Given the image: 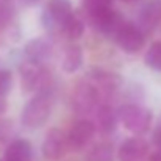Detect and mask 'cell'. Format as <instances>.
I'll return each mask as SVG.
<instances>
[{"instance_id":"8fae6325","label":"cell","mask_w":161,"mask_h":161,"mask_svg":"<svg viewBox=\"0 0 161 161\" xmlns=\"http://www.w3.org/2000/svg\"><path fill=\"white\" fill-rule=\"evenodd\" d=\"M161 24V0H148L139 11L137 27L145 33H152Z\"/></svg>"},{"instance_id":"6da1fadb","label":"cell","mask_w":161,"mask_h":161,"mask_svg":"<svg viewBox=\"0 0 161 161\" xmlns=\"http://www.w3.org/2000/svg\"><path fill=\"white\" fill-rule=\"evenodd\" d=\"M117 117L122 122V125L130 133H133L136 136H141V134L147 133L150 130L152 119H153L150 109H147L141 104H134V103L123 104L119 109Z\"/></svg>"},{"instance_id":"d4e9b609","label":"cell","mask_w":161,"mask_h":161,"mask_svg":"<svg viewBox=\"0 0 161 161\" xmlns=\"http://www.w3.org/2000/svg\"><path fill=\"white\" fill-rule=\"evenodd\" d=\"M5 109H7V101H5L3 97H0V115L5 112Z\"/></svg>"},{"instance_id":"9a60e30c","label":"cell","mask_w":161,"mask_h":161,"mask_svg":"<svg viewBox=\"0 0 161 161\" xmlns=\"http://www.w3.org/2000/svg\"><path fill=\"white\" fill-rule=\"evenodd\" d=\"M117 122H119V117H117V112L112 106L103 104V106L98 108V111H97V125H98L101 133H104V134L114 133L115 128H117Z\"/></svg>"},{"instance_id":"484cf974","label":"cell","mask_w":161,"mask_h":161,"mask_svg":"<svg viewBox=\"0 0 161 161\" xmlns=\"http://www.w3.org/2000/svg\"><path fill=\"white\" fill-rule=\"evenodd\" d=\"M40 0H22V3L24 5H27V7H32V5H35V3H38Z\"/></svg>"},{"instance_id":"30bf717a","label":"cell","mask_w":161,"mask_h":161,"mask_svg":"<svg viewBox=\"0 0 161 161\" xmlns=\"http://www.w3.org/2000/svg\"><path fill=\"white\" fill-rule=\"evenodd\" d=\"M89 21L95 30H98L104 35H115L119 27L125 22L122 19V16L114 8H108L97 14H92V16H89Z\"/></svg>"},{"instance_id":"e0dca14e","label":"cell","mask_w":161,"mask_h":161,"mask_svg":"<svg viewBox=\"0 0 161 161\" xmlns=\"http://www.w3.org/2000/svg\"><path fill=\"white\" fill-rule=\"evenodd\" d=\"M84 30H86V21H84L82 16H80L79 13H76V11H73V14L66 19V22L62 27V32L71 41L79 40L80 36H82Z\"/></svg>"},{"instance_id":"9c48e42d","label":"cell","mask_w":161,"mask_h":161,"mask_svg":"<svg viewBox=\"0 0 161 161\" xmlns=\"http://www.w3.org/2000/svg\"><path fill=\"white\" fill-rule=\"evenodd\" d=\"M95 130H97V126H95L93 122L86 120V119L77 120V122L71 126V130H69V133H68V136H66L68 147L73 148V150H76V152L82 150V148L92 141V137H93V134H95Z\"/></svg>"},{"instance_id":"4316f807","label":"cell","mask_w":161,"mask_h":161,"mask_svg":"<svg viewBox=\"0 0 161 161\" xmlns=\"http://www.w3.org/2000/svg\"><path fill=\"white\" fill-rule=\"evenodd\" d=\"M125 2H131V0H125Z\"/></svg>"},{"instance_id":"7402d4cb","label":"cell","mask_w":161,"mask_h":161,"mask_svg":"<svg viewBox=\"0 0 161 161\" xmlns=\"http://www.w3.org/2000/svg\"><path fill=\"white\" fill-rule=\"evenodd\" d=\"M13 89V74L10 69H0V97H7Z\"/></svg>"},{"instance_id":"277c9868","label":"cell","mask_w":161,"mask_h":161,"mask_svg":"<svg viewBox=\"0 0 161 161\" xmlns=\"http://www.w3.org/2000/svg\"><path fill=\"white\" fill-rule=\"evenodd\" d=\"M73 5L69 0H47L43 11V24L47 30H60L66 19L73 14Z\"/></svg>"},{"instance_id":"7a4b0ae2","label":"cell","mask_w":161,"mask_h":161,"mask_svg":"<svg viewBox=\"0 0 161 161\" xmlns=\"http://www.w3.org/2000/svg\"><path fill=\"white\" fill-rule=\"evenodd\" d=\"M52 111L51 97L47 92L36 93L29 103L24 106L21 114V122L25 128H38L46 123Z\"/></svg>"},{"instance_id":"44dd1931","label":"cell","mask_w":161,"mask_h":161,"mask_svg":"<svg viewBox=\"0 0 161 161\" xmlns=\"http://www.w3.org/2000/svg\"><path fill=\"white\" fill-rule=\"evenodd\" d=\"M82 8H84L86 16L89 18L103 10L112 8V0H82Z\"/></svg>"},{"instance_id":"d6986e66","label":"cell","mask_w":161,"mask_h":161,"mask_svg":"<svg viewBox=\"0 0 161 161\" xmlns=\"http://www.w3.org/2000/svg\"><path fill=\"white\" fill-rule=\"evenodd\" d=\"M144 63L150 69L161 73V41H153L148 46V49L144 55Z\"/></svg>"},{"instance_id":"7c38bea8","label":"cell","mask_w":161,"mask_h":161,"mask_svg":"<svg viewBox=\"0 0 161 161\" xmlns=\"http://www.w3.org/2000/svg\"><path fill=\"white\" fill-rule=\"evenodd\" d=\"M148 153V144L142 137H130L126 139L119 152H117V159L119 161H144V158Z\"/></svg>"},{"instance_id":"ba28073f","label":"cell","mask_w":161,"mask_h":161,"mask_svg":"<svg viewBox=\"0 0 161 161\" xmlns=\"http://www.w3.org/2000/svg\"><path fill=\"white\" fill-rule=\"evenodd\" d=\"M66 148H68L66 134L60 128H51L46 133V137L41 145V152H43L44 158L51 159V161H58L63 158Z\"/></svg>"},{"instance_id":"3957f363","label":"cell","mask_w":161,"mask_h":161,"mask_svg":"<svg viewBox=\"0 0 161 161\" xmlns=\"http://www.w3.org/2000/svg\"><path fill=\"white\" fill-rule=\"evenodd\" d=\"M21 84L22 90L25 92H47V82H49V73L41 63L35 62H24L21 65Z\"/></svg>"},{"instance_id":"4fadbf2b","label":"cell","mask_w":161,"mask_h":161,"mask_svg":"<svg viewBox=\"0 0 161 161\" xmlns=\"http://www.w3.org/2000/svg\"><path fill=\"white\" fill-rule=\"evenodd\" d=\"M51 52H52V43L44 36L30 40L24 47L25 57L35 63H43L47 57H51Z\"/></svg>"},{"instance_id":"5b68a950","label":"cell","mask_w":161,"mask_h":161,"mask_svg":"<svg viewBox=\"0 0 161 161\" xmlns=\"http://www.w3.org/2000/svg\"><path fill=\"white\" fill-rule=\"evenodd\" d=\"M114 38H115V43L119 44V47L126 54H136L145 44L144 32L133 22H123L119 27V30L115 32Z\"/></svg>"},{"instance_id":"5bb4252c","label":"cell","mask_w":161,"mask_h":161,"mask_svg":"<svg viewBox=\"0 0 161 161\" xmlns=\"http://www.w3.org/2000/svg\"><path fill=\"white\" fill-rule=\"evenodd\" d=\"M32 145L27 139H14L7 145L5 161H32Z\"/></svg>"},{"instance_id":"603a6c76","label":"cell","mask_w":161,"mask_h":161,"mask_svg":"<svg viewBox=\"0 0 161 161\" xmlns=\"http://www.w3.org/2000/svg\"><path fill=\"white\" fill-rule=\"evenodd\" d=\"M13 123L10 120H0V144H3L8 141V137L13 133Z\"/></svg>"},{"instance_id":"ac0fdd59","label":"cell","mask_w":161,"mask_h":161,"mask_svg":"<svg viewBox=\"0 0 161 161\" xmlns=\"http://www.w3.org/2000/svg\"><path fill=\"white\" fill-rule=\"evenodd\" d=\"M86 161H115V155H114V147L109 142H98L95 144L87 156Z\"/></svg>"},{"instance_id":"8992f818","label":"cell","mask_w":161,"mask_h":161,"mask_svg":"<svg viewBox=\"0 0 161 161\" xmlns=\"http://www.w3.org/2000/svg\"><path fill=\"white\" fill-rule=\"evenodd\" d=\"M100 101L98 92L90 82H79L73 92V109L76 114H89L92 112Z\"/></svg>"},{"instance_id":"cb8c5ba5","label":"cell","mask_w":161,"mask_h":161,"mask_svg":"<svg viewBox=\"0 0 161 161\" xmlns=\"http://www.w3.org/2000/svg\"><path fill=\"white\" fill-rule=\"evenodd\" d=\"M152 141H153L155 147L158 148L156 152L161 153V117H159V120H158L156 125H155V130H153V133H152Z\"/></svg>"},{"instance_id":"ffe728a7","label":"cell","mask_w":161,"mask_h":161,"mask_svg":"<svg viewBox=\"0 0 161 161\" xmlns=\"http://www.w3.org/2000/svg\"><path fill=\"white\" fill-rule=\"evenodd\" d=\"M16 14L13 0H0V30L8 27Z\"/></svg>"},{"instance_id":"2e32d148","label":"cell","mask_w":161,"mask_h":161,"mask_svg":"<svg viewBox=\"0 0 161 161\" xmlns=\"http://www.w3.org/2000/svg\"><path fill=\"white\" fill-rule=\"evenodd\" d=\"M82 62H84L82 47L74 44V43L69 44V46H66V49L63 52V57H62V69L65 73H74V71H77L80 66H82Z\"/></svg>"},{"instance_id":"52a82bcc","label":"cell","mask_w":161,"mask_h":161,"mask_svg":"<svg viewBox=\"0 0 161 161\" xmlns=\"http://www.w3.org/2000/svg\"><path fill=\"white\" fill-rule=\"evenodd\" d=\"M89 79H90V84L93 86V89L98 92L100 97L101 95H112L122 86V77L117 73L106 71V69H101V68H93L89 73Z\"/></svg>"}]
</instances>
